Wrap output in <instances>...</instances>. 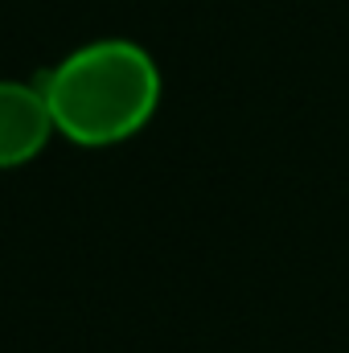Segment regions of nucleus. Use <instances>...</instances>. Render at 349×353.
I'll return each mask as SVG.
<instances>
[{
  "label": "nucleus",
  "mask_w": 349,
  "mask_h": 353,
  "mask_svg": "<svg viewBox=\"0 0 349 353\" xmlns=\"http://www.w3.org/2000/svg\"><path fill=\"white\" fill-rule=\"evenodd\" d=\"M41 90L58 136L83 148H107L148 128L161 103V70L148 50L111 37L62 58Z\"/></svg>",
  "instance_id": "nucleus-1"
},
{
  "label": "nucleus",
  "mask_w": 349,
  "mask_h": 353,
  "mask_svg": "<svg viewBox=\"0 0 349 353\" xmlns=\"http://www.w3.org/2000/svg\"><path fill=\"white\" fill-rule=\"evenodd\" d=\"M46 90L29 83H0V169L29 165L54 136Z\"/></svg>",
  "instance_id": "nucleus-2"
}]
</instances>
